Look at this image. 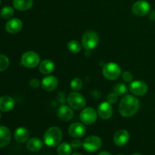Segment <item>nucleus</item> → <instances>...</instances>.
<instances>
[{"label":"nucleus","instance_id":"35","mask_svg":"<svg viewBox=\"0 0 155 155\" xmlns=\"http://www.w3.org/2000/svg\"><path fill=\"white\" fill-rule=\"evenodd\" d=\"M72 155H83V154H80V153H75V154H73Z\"/></svg>","mask_w":155,"mask_h":155},{"label":"nucleus","instance_id":"19","mask_svg":"<svg viewBox=\"0 0 155 155\" xmlns=\"http://www.w3.org/2000/svg\"><path fill=\"white\" fill-rule=\"evenodd\" d=\"M30 133L24 127H19L15 132V139L18 143H24L29 139Z\"/></svg>","mask_w":155,"mask_h":155},{"label":"nucleus","instance_id":"30","mask_svg":"<svg viewBox=\"0 0 155 155\" xmlns=\"http://www.w3.org/2000/svg\"><path fill=\"white\" fill-rule=\"evenodd\" d=\"M122 79L126 83H131V82H133V76L129 71H125L122 74Z\"/></svg>","mask_w":155,"mask_h":155},{"label":"nucleus","instance_id":"16","mask_svg":"<svg viewBox=\"0 0 155 155\" xmlns=\"http://www.w3.org/2000/svg\"><path fill=\"white\" fill-rule=\"evenodd\" d=\"M15 100L8 95L0 97V110L2 112H8L15 107Z\"/></svg>","mask_w":155,"mask_h":155},{"label":"nucleus","instance_id":"3","mask_svg":"<svg viewBox=\"0 0 155 155\" xmlns=\"http://www.w3.org/2000/svg\"><path fill=\"white\" fill-rule=\"evenodd\" d=\"M99 42V38L95 32L89 30L83 33L82 37V45L87 51L94 49L98 45Z\"/></svg>","mask_w":155,"mask_h":155},{"label":"nucleus","instance_id":"6","mask_svg":"<svg viewBox=\"0 0 155 155\" xmlns=\"http://www.w3.org/2000/svg\"><path fill=\"white\" fill-rule=\"evenodd\" d=\"M68 102L70 107L75 110H82L86 106V100L84 97L77 92L70 93L68 97Z\"/></svg>","mask_w":155,"mask_h":155},{"label":"nucleus","instance_id":"15","mask_svg":"<svg viewBox=\"0 0 155 155\" xmlns=\"http://www.w3.org/2000/svg\"><path fill=\"white\" fill-rule=\"evenodd\" d=\"M98 114L101 118L104 120H107L113 114V108H112L110 104H109L107 101L102 102L98 105Z\"/></svg>","mask_w":155,"mask_h":155},{"label":"nucleus","instance_id":"34","mask_svg":"<svg viewBox=\"0 0 155 155\" xmlns=\"http://www.w3.org/2000/svg\"><path fill=\"white\" fill-rule=\"evenodd\" d=\"M98 155H111L109 152H107V151H102V152L99 153Z\"/></svg>","mask_w":155,"mask_h":155},{"label":"nucleus","instance_id":"39","mask_svg":"<svg viewBox=\"0 0 155 155\" xmlns=\"http://www.w3.org/2000/svg\"><path fill=\"white\" fill-rule=\"evenodd\" d=\"M0 3H1V0H0Z\"/></svg>","mask_w":155,"mask_h":155},{"label":"nucleus","instance_id":"9","mask_svg":"<svg viewBox=\"0 0 155 155\" xmlns=\"http://www.w3.org/2000/svg\"><path fill=\"white\" fill-rule=\"evenodd\" d=\"M132 11L136 15L143 17L148 15L151 11V6L147 1L139 0L135 2L132 7Z\"/></svg>","mask_w":155,"mask_h":155},{"label":"nucleus","instance_id":"4","mask_svg":"<svg viewBox=\"0 0 155 155\" xmlns=\"http://www.w3.org/2000/svg\"><path fill=\"white\" fill-rule=\"evenodd\" d=\"M102 73L104 77L109 80H115L121 74V68L117 64L110 62L103 67Z\"/></svg>","mask_w":155,"mask_h":155},{"label":"nucleus","instance_id":"37","mask_svg":"<svg viewBox=\"0 0 155 155\" xmlns=\"http://www.w3.org/2000/svg\"><path fill=\"white\" fill-rule=\"evenodd\" d=\"M0 119H1V113H0Z\"/></svg>","mask_w":155,"mask_h":155},{"label":"nucleus","instance_id":"10","mask_svg":"<svg viewBox=\"0 0 155 155\" xmlns=\"http://www.w3.org/2000/svg\"><path fill=\"white\" fill-rule=\"evenodd\" d=\"M148 86L146 83L141 80H136L130 83V90L132 93L136 96H142L148 92Z\"/></svg>","mask_w":155,"mask_h":155},{"label":"nucleus","instance_id":"38","mask_svg":"<svg viewBox=\"0 0 155 155\" xmlns=\"http://www.w3.org/2000/svg\"><path fill=\"white\" fill-rule=\"evenodd\" d=\"M117 155H124V154H117Z\"/></svg>","mask_w":155,"mask_h":155},{"label":"nucleus","instance_id":"33","mask_svg":"<svg viewBox=\"0 0 155 155\" xmlns=\"http://www.w3.org/2000/svg\"><path fill=\"white\" fill-rule=\"evenodd\" d=\"M148 18H149L151 21H155V10L149 12V14H148Z\"/></svg>","mask_w":155,"mask_h":155},{"label":"nucleus","instance_id":"28","mask_svg":"<svg viewBox=\"0 0 155 155\" xmlns=\"http://www.w3.org/2000/svg\"><path fill=\"white\" fill-rule=\"evenodd\" d=\"M9 66V59L6 55L0 54V72L5 71Z\"/></svg>","mask_w":155,"mask_h":155},{"label":"nucleus","instance_id":"17","mask_svg":"<svg viewBox=\"0 0 155 155\" xmlns=\"http://www.w3.org/2000/svg\"><path fill=\"white\" fill-rule=\"evenodd\" d=\"M58 116L61 120L67 122L72 119L74 117V111L70 106L63 104L58 110Z\"/></svg>","mask_w":155,"mask_h":155},{"label":"nucleus","instance_id":"21","mask_svg":"<svg viewBox=\"0 0 155 155\" xmlns=\"http://www.w3.org/2000/svg\"><path fill=\"white\" fill-rule=\"evenodd\" d=\"M13 5L18 11H27L33 5V0H13Z\"/></svg>","mask_w":155,"mask_h":155},{"label":"nucleus","instance_id":"26","mask_svg":"<svg viewBox=\"0 0 155 155\" xmlns=\"http://www.w3.org/2000/svg\"><path fill=\"white\" fill-rule=\"evenodd\" d=\"M127 91V87L124 83H118L115 85L114 88V92L118 95V96H122L125 95V93Z\"/></svg>","mask_w":155,"mask_h":155},{"label":"nucleus","instance_id":"36","mask_svg":"<svg viewBox=\"0 0 155 155\" xmlns=\"http://www.w3.org/2000/svg\"><path fill=\"white\" fill-rule=\"evenodd\" d=\"M133 155H142V154H133Z\"/></svg>","mask_w":155,"mask_h":155},{"label":"nucleus","instance_id":"23","mask_svg":"<svg viewBox=\"0 0 155 155\" xmlns=\"http://www.w3.org/2000/svg\"><path fill=\"white\" fill-rule=\"evenodd\" d=\"M71 151H72V147L67 142L60 144L57 149L58 155H71Z\"/></svg>","mask_w":155,"mask_h":155},{"label":"nucleus","instance_id":"29","mask_svg":"<svg viewBox=\"0 0 155 155\" xmlns=\"http://www.w3.org/2000/svg\"><path fill=\"white\" fill-rule=\"evenodd\" d=\"M117 100H118V95H117L114 92L109 94L107 97V101L110 104L116 103L117 101Z\"/></svg>","mask_w":155,"mask_h":155},{"label":"nucleus","instance_id":"24","mask_svg":"<svg viewBox=\"0 0 155 155\" xmlns=\"http://www.w3.org/2000/svg\"><path fill=\"white\" fill-rule=\"evenodd\" d=\"M68 48L71 53L77 54V53L80 52L82 49V45L77 40H71L68 42Z\"/></svg>","mask_w":155,"mask_h":155},{"label":"nucleus","instance_id":"18","mask_svg":"<svg viewBox=\"0 0 155 155\" xmlns=\"http://www.w3.org/2000/svg\"><path fill=\"white\" fill-rule=\"evenodd\" d=\"M11 141V132L8 127L0 126V148L5 147Z\"/></svg>","mask_w":155,"mask_h":155},{"label":"nucleus","instance_id":"12","mask_svg":"<svg viewBox=\"0 0 155 155\" xmlns=\"http://www.w3.org/2000/svg\"><path fill=\"white\" fill-rule=\"evenodd\" d=\"M23 23L18 18H12L5 24V30L9 33H18L22 30Z\"/></svg>","mask_w":155,"mask_h":155},{"label":"nucleus","instance_id":"14","mask_svg":"<svg viewBox=\"0 0 155 155\" xmlns=\"http://www.w3.org/2000/svg\"><path fill=\"white\" fill-rule=\"evenodd\" d=\"M130 140V134L125 130H120L115 133L114 136V142L117 146H124Z\"/></svg>","mask_w":155,"mask_h":155},{"label":"nucleus","instance_id":"22","mask_svg":"<svg viewBox=\"0 0 155 155\" xmlns=\"http://www.w3.org/2000/svg\"><path fill=\"white\" fill-rule=\"evenodd\" d=\"M27 148L29 151L36 152L42 148V142L38 138H32L27 142Z\"/></svg>","mask_w":155,"mask_h":155},{"label":"nucleus","instance_id":"1","mask_svg":"<svg viewBox=\"0 0 155 155\" xmlns=\"http://www.w3.org/2000/svg\"><path fill=\"white\" fill-rule=\"evenodd\" d=\"M140 103L136 97L131 95H124L119 104V112L124 117H130L137 113Z\"/></svg>","mask_w":155,"mask_h":155},{"label":"nucleus","instance_id":"13","mask_svg":"<svg viewBox=\"0 0 155 155\" xmlns=\"http://www.w3.org/2000/svg\"><path fill=\"white\" fill-rule=\"evenodd\" d=\"M41 85H42V89L45 91L51 92L57 88L58 85V80L54 76H48V77L43 78Z\"/></svg>","mask_w":155,"mask_h":155},{"label":"nucleus","instance_id":"32","mask_svg":"<svg viewBox=\"0 0 155 155\" xmlns=\"http://www.w3.org/2000/svg\"><path fill=\"white\" fill-rule=\"evenodd\" d=\"M29 84H30V87L33 88V89H36V88H38L39 86H40L41 82L39 81L38 79L34 78V79H32V80H30Z\"/></svg>","mask_w":155,"mask_h":155},{"label":"nucleus","instance_id":"8","mask_svg":"<svg viewBox=\"0 0 155 155\" xmlns=\"http://www.w3.org/2000/svg\"><path fill=\"white\" fill-rule=\"evenodd\" d=\"M80 120L86 125H91L94 124L97 120V112L93 107H86L84 108L80 115Z\"/></svg>","mask_w":155,"mask_h":155},{"label":"nucleus","instance_id":"11","mask_svg":"<svg viewBox=\"0 0 155 155\" xmlns=\"http://www.w3.org/2000/svg\"><path fill=\"white\" fill-rule=\"evenodd\" d=\"M86 129L83 124L80 123H74L68 128L70 136L74 138L83 137L86 134Z\"/></svg>","mask_w":155,"mask_h":155},{"label":"nucleus","instance_id":"20","mask_svg":"<svg viewBox=\"0 0 155 155\" xmlns=\"http://www.w3.org/2000/svg\"><path fill=\"white\" fill-rule=\"evenodd\" d=\"M54 70V64L49 59L43 60L39 64V71L43 74H49Z\"/></svg>","mask_w":155,"mask_h":155},{"label":"nucleus","instance_id":"25","mask_svg":"<svg viewBox=\"0 0 155 155\" xmlns=\"http://www.w3.org/2000/svg\"><path fill=\"white\" fill-rule=\"evenodd\" d=\"M14 8L11 6H5L2 8L0 15L1 17L4 19H10L14 15Z\"/></svg>","mask_w":155,"mask_h":155},{"label":"nucleus","instance_id":"7","mask_svg":"<svg viewBox=\"0 0 155 155\" xmlns=\"http://www.w3.org/2000/svg\"><path fill=\"white\" fill-rule=\"evenodd\" d=\"M102 145L101 139L98 136H90L83 142V147L88 152H95L101 148Z\"/></svg>","mask_w":155,"mask_h":155},{"label":"nucleus","instance_id":"31","mask_svg":"<svg viewBox=\"0 0 155 155\" xmlns=\"http://www.w3.org/2000/svg\"><path fill=\"white\" fill-rule=\"evenodd\" d=\"M71 145L72 147V148H74V149H77V148H80V147L83 146V142L78 139H75L74 140L71 141Z\"/></svg>","mask_w":155,"mask_h":155},{"label":"nucleus","instance_id":"2","mask_svg":"<svg viewBox=\"0 0 155 155\" xmlns=\"http://www.w3.org/2000/svg\"><path fill=\"white\" fill-rule=\"evenodd\" d=\"M62 137L63 134L61 130L57 127H52L45 132L44 135V142L48 146L54 147L60 144Z\"/></svg>","mask_w":155,"mask_h":155},{"label":"nucleus","instance_id":"27","mask_svg":"<svg viewBox=\"0 0 155 155\" xmlns=\"http://www.w3.org/2000/svg\"><path fill=\"white\" fill-rule=\"evenodd\" d=\"M83 81L80 78H74L71 82V88L74 91H80L83 88Z\"/></svg>","mask_w":155,"mask_h":155},{"label":"nucleus","instance_id":"5","mask_svg":"<svg viewBox=\"0 0 155 155\" xmlns=\"http://www.w3.org/2000/svg\"><path fill=\"white\" fill-rule=\"evenodd\" d=\"M21 64L27 68H36L40 62L39 54L35 51H28L22 54L21 58Z\"/></svg>","mask_w":155,"mask_h":155}]
</instances>
